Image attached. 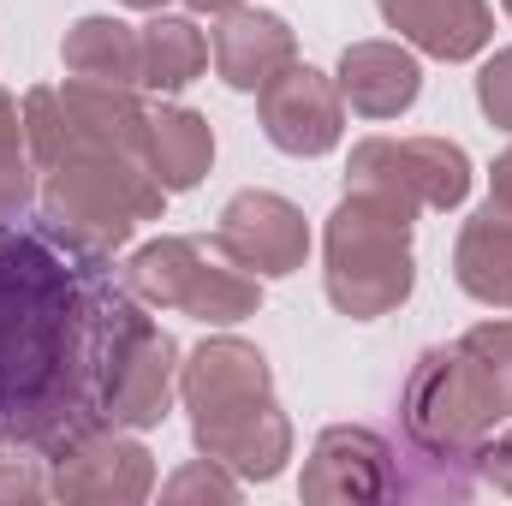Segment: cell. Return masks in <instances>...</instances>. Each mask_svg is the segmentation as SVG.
Here are the masks:
<instances>
[{"instance_id": "22", "label": "cell", "mask_w": 512, "mask_h": 506, "mask_svg": "<svg viewBox=\"0 0 512 506\" xmlns=\"http://www.w3.org/2000/svg\"><path fill=\"white\" fill-rule=\"evenodd\" d=\"M72 143V126H66V108H60V90H30L24 96V149H30V167L48 173Z\"/></svg>"}, {"instance_id": "13", "label": "cell", "mask_w": 512, "mask_h": 506, "mask_svg": "<svg viewBox=\"0 0 512 506\" xmlns=\"http://www.w3.org/2000/svg\"><path fill=\"white\" fill-rule=\"evenodd\" d=\"M334 84H340V96H346L352 114H364V120H399L423 96V66L399 42H352L340 54Z\"/></svg>"}, {"instance_id": "23", "label": "cell", "mask_w": 512, "mask_h": 506, "mask_svg": "<svg viewBox=\"0 0 512 506\" xmlns=\"http://www.w3.org/2000/svg\"><path fill=\"white\" fill-rule=\"evenodd\" d=\"M161 495H167V501H239V483H233L227 465L191 459L185 471H173V477L161 483Z\"/></svg>"}, {"instance_id": "8", "label": "cell", "mask_w": 512, "mask_h": 506, "mask_svg": "<svg viewBox=\"0 0 512 506\" xmlns=\"http://www.w3.org/2000/svg\"><path fill=\"white\" fill-rule=\"evenodd\" d=\"M48 495L66 506H137L155 495V459L131 429H96L54 453Z\"/></svg>"}, {"instance_id": "26", "label": "cell", "mask_w": 512, "mask_h": 506, "mask_svg": "<svg viewBox=\"0 0 512 506\" xmlns=\"http://www.w3.org/2000/svg\"><path fill=\"white\" fill-rule=\"evenodd\" d=\"M30 173H36V167H30V155H0V221L30 215V203L42 197Z\"/></svg>"}, {"instance_id": "32", "label": "cell", "mask_w": 512, "mask_h": 506, "mask_svg": "<svg viewBox=\"0 0 512 506\" xmlns=\"http://www.w3.org/2000/svg\"><path fill=\"white\" fill-rule=\"evenodd\" d=\"M501 6H507V12H512V0H501Z\"/></svg>"}, {"instance_id": "5", "label": "cell", "mask_w": 512, "mask_h": 506, "mask_svg": "<svg viewBox=\"0 0 512 506\" xmlns=\"http://www.w3.org/2000/svg\"><path fill=\"white\" fill-rule=\"evenodd\" d=\"M131 292L149 304V310H179V316H197V322H245L262 304V280L245 274L221 245H203V239H185V233H161L149 245H137L126 262Z\"/></svg>"}, {"instance_id": "21", "label": "cell", "mask_w": 512, "mask_h": 506, "mask_svg": "<svg viewBox=\"0 0 512 506\" xmlns=\"http://www.w3.org/2000/svg\"><path fill=\"white\" fill-rule=\"evenodd\" d=\"M459 346L477 364V376H483L495 411H501V423H507L512 417V322H477V328L459 334Z\"/></svg>"}, {"instance_id": "3", "label": "cell", "mask_w": 512, "mask_h": 506, "mask_svg": "<svg viewBox=\"0 0 512 506\" xmlns=\"http://www.w3.org/2000/svg\"><path fill=\"white\" fill-rule=\"evenodd\" d=\"M411 221L417 215H405L399 203L346 185V197L322 233V286H328V304L340 316L376 322L411 298V286H417Z\"/></svg>"}, {"instance_id": "7", "label": "cell", "mask_w": 512, "mask_h": 506, "mask_svg": "<svg viewBox=\"0 0 512 506\" xmlns=\"http://www.w3.org/2000/svg\"><path fill=\"white\" fill-rule=\"evenodd\" d=\"M346 185L399 203L405 215L459 209L471 197V155L453 137H364L346 161Z\"/></svg>"}, {"instance_id": "31", "label": "cell", "mask_w": 512, "mask_h": 506, "mask_svg": "<svg viewBox=\"0 0 512 506\" xmlns=\"http://www.w3.org/2000/svg\"><path fill=\"white\" fill-rule=\"evenodd\" d=\"M126 6H137V12H161L167 0H126Z\"/></svg>"}, {"instance_id": "27", "label": "cell", "mask_w": 512, "mask_h": 506, "mask_svg": "<svg viewBox=\"0 0 512 506\" xmlns=\"http://www.w3.org/2000/svg\"><path fill=\"white\" fill-rule=\"evenodd\" d=\"M477 477H483L489 489L512 495V423L501 429V435H489V441L477 447Z\"/></svg>"}, {"instance_id": "28", "label": "cell", "mask_w": 512, "mask_h": 506, "mask_svg": "<svg viewBox=\"0 0 512 506\" xmlns=\"http://www.w3.org/2000/svg\"><path fill=\"white\" fill-rule=\"evenodd\" d=\"M24 149V108L0 90V155H18Z\"/></svg>"}, {"instance_id": "4", "label": "cell", "mask_w": 512, "mask_h": 506, "mask_svg": "<svg viewBox=\"0 0 512 506\" xmlns=\"http://www.w3.org/2000/svg\"><path fill=\"white\" fill-rule=\"evenodd\" d=\"M161 203H167V191L149 173V161L131 149H114V143L72 137L66 155L42 179V215H54L66 233H78L102 251H126L143 221H161Z\"/></svg>"}, {"instance_id": "17", "label": "cell", "mask_w": 512, "mask_h": 506, "mask_svg": "<svg viewBox=\"0 0 512 506\" xmlns=\"http://www.w3.org/2000/svg\"><path fill=\"white\" fill-rule=\"evenodd\" d=\"M143 161L149 173L161 179V191H197L203 173L215 167V131L197 108H179V102H161L149 108V131H143Z\"/></svg>"}, {"instance_id": "10", "label": "cell", "mask_w": 512, "mask_h": 506, "mask_svg": "<svg viewBox=\"0 0 512 506\" xmlns=\"http://www.w3.org/2000/svg\"><path fill=\"white\" fill-rule=\"evenodd\" d=\"M215 245L256 280H286L310 256V227H304V209L292 197L239 191V197H227V209L215 221Z\"/></svg>"}, {"instance_id": "16", "label": "cell", "mask_w": 512, "mask_h": 506, "mask_svg": "<svg viewBox=\"0 0 512 506\" xmlns=\"http://www.w3.org/2000/svg\"><path fill=\"white\" fill-rule=\"evenodd\" d=\"M453 280L459 292H471L489 310H512V209L507 203H483L453 245Z\"/></svg>"}, {"instance_id": "20", "label": "cell", "mask_w": 512, "mask_h": 506, "mask_svg": "<svg viewBox=\"0 0 512 506\" xmlns=\"http://www.w3.org/2000/svg\"><path fill=\"white\" fill-rule=\"evenodd\" d=\"M137 42H143V84L161 90V96L185 90V84L203 78V66H209L203 30H197L191 18H179V12H155V18L137 30Z\"/></svg>"}, {"instance_id": "12", "label": "cell", "mask_w": 512, "mask_h": 506, "mask_svg": "<svg viewBox=\"0 0 512 506\" xmlns=\"http://www.w3.org/2000/svg\"><path fill=\"white\" fill-rule=\"evenodd\" d=\"M298 60V36L280 12H256V6H239L215 24V72L227 90L239 96H256L274 72H286Z\"/></svg>"}, {"instance_id": "9", "label": "cell", "mask_w": 512, "mask_h": 506, "mask_svg": "<svg viewBox=\"0 0 512 506\" xmlns=\"http://www.w3.org/2000/svg\"><path fill=\"white\" fill-rule=\"evenodd\" d=\"M256 120H262V137L274 149L310 161V155H328L346 137V96L328 72L292 60L286 72H274L256 90Z\"/></svg>"}, {"instance_id": "19", "label": "cell", "mask_w": 512, "mask_h": 506, "mask_svg": "<svg viewBox=\"0 0 512 506\" xmlns=\"http://www.w3.org/2000/svg\"><path fill=\"white\" fill-rule=\"evenodd\" d=\"M60 60L72 78H90V84H143V42L131 24L108 12L78 18L60 42Z\"/></svg>"}, {"instance_id": "2", "label": "cell", "mask_w": 512, "mask_h": 506, "mask_svg": "<svg viewBox=\"0 0 512 506\" xmlns=\"http://www.w3.org/2000/svg\"><path fill=\"white\" fill-rule=\"evenodd\" d=\"M179 399L191 411V441L203 459L245 483H274L292 459V423L274 405V370L239 334H215L185 352Z\"/></svg>"}, {"instance_id": "14", "label": "cell", "mask_w": 512, "mask_h": 506, "mask_svg": "<svg viewBox=\"0 0 512 506\" xmlns=\"http://www.w3.org/2000/svg\"><path fill=\"white\" fill-rule=\"evenodd\" d=\"M387 30H399L429 60H477L495 36L489 0H376Z\"/></svg>"}, {"instance_id": "29", "label": "cell", "mask_w": 512, "mask_h": 506, "mask_svg": "<svg viewBox=\"0 0 512 506\" xmlns=\"http://www.w3.org/2000/svg\"><path fill=\"white\" fill-rule=\"evenodd\" d=\"M489 197L512 209V149H501V155H495V167H489Z\"/></svg>"}, {"instance_id": "15", "label": "cell", "mask_w": 512, "mask_h": 506, "mask_svg": "<svg viewBox=\"0 0 512 506\" xmlns=\"http://www.w3.org/2000/svg\"><path fill=\"white\" fill-rule=\"evenodd\" d=\"M173 393H179V346H173V334H167V328H155V322H149V328L137 334V346H131L120 381H114L108 429H131V435H143V429L167 423Z\"/></svg>"}, {"instance_id": "30", "label": "cell", "mask_w": 512, "mask_h": 506, "mask_svg": "<svg viewBox=\"0 0 512 506\" xmlns=\"http://www.w3.org/2000/svg\"><path fill=\"white\" fill-rule=\"evenodd\" d=\"M191 12H215V18H227V12H239V6H251V0H185Z\"/></svg>"}, {"instance_id": "11", "label": "cell", "mask_w": 512, "mask_h": 506, "mask_svg": "<svg viewBox=\"0 0 512 506\" xmlns=\"http://www.w3.org/2000/svg\"><path fill=\"white\" fill-rule=\"evenodd\" d=\"M304 501H393V447L364 423H334L304 459Z\"/></svg>"}, {"instance_id": "24", "label": "cell", "mask_w": 512, "mask_h": 506, "mask_svg": "<svg viewBox=\"0 0 512 506\" xmlns=\"http://www.w3.org/2000/svg\"><path fill=\"white\" fill-rule=\"evenodd\" d=\"M12 501H48V477L30 447H0V506Z\"/></svg>"}, {"instance_id": "1", "label": "cell", "mask_w": 512, "mask_h": 506, "mask_svg": "<svg viewBox=\"0 0 512 506\" xmlns=\"http://www.w3.org/2000/svg\"><path fill=\"white\" fill-rule=\"evenodd\" d=\"M143 310L114 251L54 215L0 221V447L54 459L108 429Z\"/></svg>"}, {"instance_id": "25", "label": "cell", "mask_w": 512, "mask_h": 506, "mask_svg": "<svg viewBox=\"0 0 512 506\" xmlns=\"http://www.w3.org/2000/svg\"><path fill=\"white\" fill-rule=\"evenodd\" d=\"M477 108L501 131H512V48H495L483 60V72H477Z\"/></svg>"}, {"instance_id": "6", "label": "cell", "mask_w": 512, "mask_h": 506, "mask_svg": "<svg viewBox=\"0 0 512 506\" xmlns=\"http://www.w3.org/2000/svg\"><path fill=\"white\" fill-rule=\"evenodd\" d=\"M399 423H405V447L435 453V459H459L477 471V447L495 435L501 411L489 399V387L477 376V364L465 358V346H429L399 393Z\"/></svg>"}, {"instance_id": "18", "label": "cell", "mask_w": 512, "mask_h": 506, "mask_svg": "<svg viewBox=\"0 0 512 506\" xmlns=\"http://www.w3.org/2000/svg\"><path fill=\"white\" fill-rule=\"evenodd\" d=\"M60 108H66V126L84 143H114L143 155V131H149V108L131 96V84H90V78H72L60 90Z\"/></svg>"}]
</instances>
